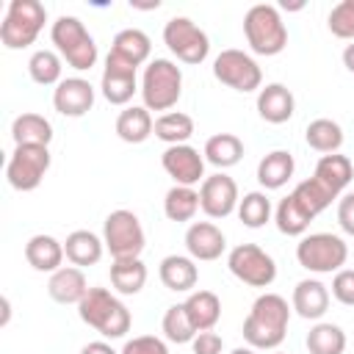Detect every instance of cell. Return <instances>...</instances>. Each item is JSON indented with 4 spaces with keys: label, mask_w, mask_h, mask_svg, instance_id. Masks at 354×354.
Segmentation results:
<instances>
[{
    "label": "cell",
    "mask_w": 354,
    "mask_h": 354,
    "mask_svg": "<svg viewBox=\"0 0 354 354\" xmlns=\"http://www.w3.org/2000/svg\"><path fill=\"white\" fill-rule=\"evenodd\" d=\"M296 171V160L288 149H274L257 163V183L266 191H279Z\"/></svg>",
    "instance_id": "obj_25"
},
{
    "label": "cell",
    "mask_w": 354,
    "mask_h": 354,
    "mask_svg": "<svg viewBox=\"0 0 354 354\" xmlns=\"http://www.w3.org/2000/svg\"><path fill=\"white\" fill-rule=\"evenodd\" d=\"M230 354H257V348H252V346H238V348H232Z\"/></svg>",
    "instance_id": "obj_48"
},
{
    "label": "cell",
    "mask_w": 354,
    "mask_h": 354,
    "mask_svg": "<svg viewBox=\"0 0 354 354\" xmlns=\"http://www.w3.org/2000/svg\"><path fill=\"white\" fill-rule=\"evenodd\" d=\"M213 77L232 88V91H241V94H249V91H260L263 88V69L260 64L243 53V50H221L216 58H213Z\"/></svg>",
    "instance_id": "obj_9"
},
{
    "label": "cell",
    "mask_w": 354,
    "mask_h": 354,
    "mask_svg": "<svg viewBox=\"0 0 354 354\" xmlns=\"http://www.w3.org/2000/svg\"><path fill=\"white\" fill-rule=\"evenodd\" d=\"M11 138L17 147L22 144H33V147H50L53 141V124L50 119H44L41 113H19L14 122H11Z\"/></svg>",
    "instance_id": "obj_28"
},
{
    "label": "cell",
    "mask_w": 354,
    "mask_h": 354,
    "mask_svg": "<svg viewBox=\"0 0 354 354\" xmlns=\"http://www.w3.org/2000/svg\"><path fill=\"white\" fill-rule=\"evenodd\" d=\"M160 329H163V337H166L169 343H177V346L191 343V340L199 335L196 326H194V321H191L188 313H185V304H171V307L163 313Z\"/></svg>",
    "instance_id": "obj_39"
},
{
    "label": "cell",
    "mask_w": 354,
    "mask_h": 354,
    "mask_svg": "<svg viewBox=\"0 0 354 354\" xmlns=\"http://www.w3.org/2000/svg\"><path fill=\"white\" fill-rule=\"evenodd\" d=\"M274 221H277V230L288 238H301L307 235L310 224H313V216L293 199V194H288L285 199H279L277 210H274Z\"/></svg>",
    "instance_id": "obj_33"
},
{
    "label": "cell",
    "mask_w": 354,
    "mask_h": 354,
    "mask_svg": "<svg viewBox=\"0 0 354 354\" xmlns=\"http://www.w3.org/2000/svg\"><path fill=\"white\" fill-rule=\"evenodd\" d=\"M28 72H30V80L39 83V86H58L64 77V58L55 53V50H36L30 58H28Z\"/></svg>",
    "instance_id": "obj_36"
},
{
    "label": "cell",
    "mask_w": 354,
    "mask_h": 354,
    "mask_svg": "<svg viewBox=\"0 0 354 354\" xmlns=\"http://www.w3.org/2000/svg\"><path fill=\"white\" fill-rule=\"evenodd\" d=\"M47 22V8L39 0H11L0 22V41L6 50L30 47Z\"/></svg>",
    "instance_id": "obj_6"
},
{
    "label": "cell",
    "mask_w": 354,
    "mask_h": 354,
    "mask_svg": "<svg viewBox=\"0 0 354 354\" xmlns=\"http://www.w3.org/2000/svg\"><path fill=\"white\" fill-rule=\"evenodd\" d=\"M163 44L169 47L171 55H177V61L183 64H202L210 55V39L207 33L188 17H171L163 25Z\"/></svg>",
    "instance_id": "obj_10"
},
{
    "label": "cell",
    "mask_w": 354,
    "mask_h": 354,
    "mask_svg": "<svg viewBox=\"0 0 354 354\" xmlns=\"http://www.w3.org/2000/svg\"><path fill=\"white\" fill-rule=\"evenodd\" d=\"M50 147H33L22 144L14 147L8 163H6V180L14 191H36L50 169Z\"/></svg>",
    "instance_id": "obj_12"
},
{
    "label": "cell",
    "mask_w": 354,
    "mask_h": 354,
    "mask_svg": "<svg viewBox=\"0 0 354 354\" xmlns=\"http://www.w3.org/2000/svg\"><path fill=\"white\" fill-rule=\"evenodd\" d=\"M183 304H185V313L194 321L196 332L213 329L221 318V299L213 290H191Z\"/></svg>",
    "instance_id": "obj_29"
},
{
    "label": "cell",
    "mask_w": 354,
    "mask_h": 354,
    "mask_svg": "<svg viewBox=\"0 0 354 354\" xmlns=\"http://www.w3.org/2000/svg\"><path fill=\"white\" fill-rule=\"evenodd\" d=\"M53 108L69 119L86 116L94 108V86L86 77H64L53 88Z\"/></svg>",
    "instance_id": "obj_16"
},
{
    "label": "cell",
    "mask_w": 354,
    "mask_h": 354,
    "mask_svg": "<svg viewBox=\"0 0 354 354\" xmlns=\"http://www.w3.org/2000/svg\"><path fill=\"white\" fill-rule=\"evenodd\" d=\"M326 25H329L332 36H337V39H354V0H340L329 11Z\"/></svg>",
    "instance_id": "obj_41"
},
{
    "label": "cell",
    "mask_w": 354,
    "mask_h": 354,
    "mask_svg": "<svg viewBox=\"0 0 354 354\" xmlns=\"http://www.w3.org/2000/svg\"><path fill=\"white\" fill-rule=\"evenodd\" d=\"M205 160L216 169H230L243 158V141L235 133H216L205 141Z\"/></svg>",
    "instance_id": "obj_31"
},
{
    "label": "cell",
    "mask_w": 354,
    "mask_h": 354,
    "mask_svg": "<svg viewBox=\"0 0 354 354\" xmlns=\"http://www.w3.org/2000/svg\"><path fill=\"white\" fill-rule=\"evenodd\" d=\"M77 315L83 324H88L108 340L124 337L133 326V315L127 304L119 296H113L108 288H88V293L77 304Z\"/></svg>",
    "instance_id": "obj_2"
},
{
    "label": "cell",
    "mask_w": 354,
    "mask_h": 354,
    "mask_svg": "<svg viewBox=\"0 0 354 354\" xmlns=\"http://www.w3.org/2000/svg\"><path fill=\"white\" fill-rule=\"evenodd\" d=\"M47 293L58 304H80L83 296L88 293V282H86L83 268H77V266H61L55 274H50Z\"/></svg>",
    "instance_id": "obj_22"
},
{
    "label": "cell",
    "mask_w": 354,
    "mask_h": 354,
    "mask_svg": "<svg viewBox=\"0 0 354 354\" xmlns=\"http://www.w3.org/2000/svg\"><path fill=\"white\" fill-rule=\"evenodd\" d=\"M191 348H194V354H221L224 351V340H221V335L207 329V332H199L191 340Z\"/></svg>",
    "instance_id": "obj_44"
},
{
    "label": "cell",
    "mask_w": 354,
    "mask_h": 354,
    "mask_svg": "<svg viewBox=\"0 0 354 354\" xmlns=\"http://www.w3.org/2000/svg\"><path fill=\"white\" fill-rule=\"evenodd\" d=\"M119 354H169V346L163 337H155V335H138V337H130Z\"/></svg>",
    "instance_id": "obj_42"
},
{
    "label": "cell",
    "mask_w": 354,
    "mask_h": 354,
    "mask_svg": "<svg viewBox=\"0 0 354 354\" xmlns=\"http://www.w3.org/2000/svg\"><path fill=\"white\" fill-rule=\"evenodd\" d=\"M296 260L310 274H335L348 260V243L335 232H310L296 243Z\"/></svg>",
    "instance_id": "obj_7"
},
{
    "label": "cell",
    "mask_w": 354,
    "mask_h": 354,
    "mask_svg": "<svg viewBox=\"0 0 354 354\" xmlns=\"http://www.w3.org/2000/svg\"><path fill=\"white\" fill-rule=\"evenodd\" d=\"M50 39L55 44V53L77 72H86L97 64V41L94 36L86 30V25L77 17H58L50 28Z\"/></svg>",
    "instance_id": "obj_5"
},
{
    "label": "cell",
    "mask_w": 354,
    "mask_h": 354,
    "mask_svg": "<svg viewBox=\"0 0 354 354\" xmlns=\"http://www.w3.org/2000/svg\"><path fill=\"white\" fill-rule=\"evenodd\" d=\"M183 97V72L169 58H152L141 75V100L147 111L169 113Z\"/></svg>",
    "instance_id": "obj_4"
},
{
    "label": "cell",
    "mask_w": 354,
    "mask_h": 354,
    "mask_svg": "<svg viewBox=\"0 0 354 354\" xmlns=\"http://www.w3.org/2000/svg\"><path fill=\"white\" fill-rule=\"evenodd\" d=\"M227 249V238L224 232L213 224V221H194L185 230V252L188 257H194L196 263H210L218 260Z\"/></svg>",
    "instance_id": "obj_17"
},
{
    "label": "cell",
    "mask_w": 354,
    "mask_h": 354,
    "mask_svg": "<svg viewBox=\"0 0 354 354\" xmlns=\"http://www.w3.org/2000/svg\"><path fill=\"white\" fill-rule=\"evenodd\" d=\"M111 285L122 296H136L147 285V266L141 257H124L111 263Z\"/></svg>",
    "instance_id": "obj_30"
},
{
    "label": "cell",
    "mask_w": 354,
    "mask_h": 354,
    "mask_svg": "<svg viewBox=\"0 0 354 354\" xmlns=\"http://www.w3.org/2000/svg\"><path fill=\"white\" fill-rule=\"evenodd\" d=\"M313 177H315L318 183H324L332 194H337V196H340V194L348 188L351 177H354V160H351V158H346V155H340V152L321 155V160L315 163Z\"/></svg>",
    "instance_id": "obj_24"
},
{
    "label": "cell",
    "mask_w": 354,
    "mask_h": 354,
    "mask_svg": "<svg viewBox=\"0 0 354 354\" xmlns=\"http://www.w3.org/2000/svg\"><path fill=\"white\" fill-rule=\"evenodd\" d=\"M304 141L310 149L321 152V155H332V152H340L343 147V127L335 122V119H313L304 130Z\"/></svg>",
    "instance_id": "obj_32"
},
{
    "label": "cell",
    "mask_w": 354,
    "mask_h": 354,
    "mask_svg": "<svg viewBox=\"0 0 354 354\" xmlns=\"http://www.w3.org/2000/svg\"><path fill=\"white\" fill-rule=\"evenodd\" d=\"M274 354H282V351H274Z\"/></svg>",
    "instance_id": "obj_49"
},
{
    "label": "cell",
    "mask_w": 354,
    "mask_h": 354,
    "mask_svg": "<svg viewBox=\"0 0 354 354\" xmlns=\"http://www.w3.org/2000/svg\"><path fill=\"white\" fill-rule=\"evenodd\" d=\"M64 252H66V260L77 268H86V266H97L102 260V252H105V241L91 232V230H75L66 235L64 241Z\"/></svg>",
    "instance_id": "obj_23"
},
{
    "label": "cell",
    "mask_w": 354,
    "mask_h": 354,
    "mask_svg": "<svg viewBox=\"0 0 354 354\" xmlns=\"http://www.w3.org/2000/svg\"><path fill=\"white\" fill-rule=\"evenodd\" d=\"M80 354H119V351H113V346L105 340H91L80 348Z\"/></svg>",
    "instance_id": "obj_46"
},
{
    "label": "cell",
    "mask_w": 354,
    "mask_h": 354,
    "mask_svg": "<svg viewBox=\"0 0 354 354\" xmlns=\"http://www.w3.org/2000/svg\"><path fill=\"white\" fill-rule=\"evenodd\" d=\"M296 111V97L285 83H268L257 91V113L268 124H285Z\"/></svg>",
    "instance_id": "obj_19"
},
{
    "label": "cell",
    "mask_w": 354,
    "mask_h": 354,
    "mask_svg": "<svg viewBox=\"0 0 354 354\" xmlns=\"http://www.w3.org/2000/svg\"><path fill=\"white\" fill-rule=\"evenodd\" d=\"M149 53H152V41L149 36L141 30V28H124L113 36V44H111V55L133 64V66H141L149 61Z\"/></svg>",
    "instance_id": "obj_27"
},
{
    "label": "cell",
    "mask_w": 354,
    "mask_h": 354,
    "mask_svg": "<svg viewBox=\"0 0 354 354\" xmlns=\"http://www.w3.org/2000/svg\"><path fill=\"white\" fill-rule=\"evenodd\" d=\"M332 296L346 304V307H354V268H340L335 271L332 277Z\"/></svg>",
    "instance_id": "obj_43"
},
{
    "label": "cell",
    "mask_w": 354,
    "mask_h": 354,
    "mask_svg": "<svg viewBox=\"0 0 354 354\" xmlns=\"http://www.w3.org/2000/svg\"><path fill=\"white\" fill-rule=\"evenodd\" d=\"M102 241H105V249L111 252L113 260L141 257V252L147 246V235H144L138 216L133 210H124V207L108 213V218L102 224Z\"/></svg>",
    "instance_id": "obj_8"
},
{
    "label": "cell",
    "mask_w": 354,
    "mask_h": 354,
    "mask_svg": "<svg viewBox=\"0 0 354 354\" xmlns=\"http://www.w3.org/2000/svg\"><path fill=\"white\" fill-rule=\"evenodd\" d=\"M199 191L196 188H188V185H171L163 196V213L169 221H191L196 213H199Z\"/></svg>",
    "instance_id": "obj_34"
},
{
    "label": "cell",
    "mask_w": 354,
    "mask_h": 354,
    "mask_svg": "<svg viewBox=\"0 0 354 354\" xmlns=\"http://www.w3.org/2000/svg\"><path fill=\"white\" fill-rule=\"evenodd\" d=\"M329 299H332L329 296V288L321 279L307 277V279L296 282L293 296H290V307L304 321H321L326 315V310H329Z\"/></svg>",
    "instance_id": "obj_18"
},
{
    "label": "cell",
    "mask_w": 354,
    "mask_h": 354,
    "mask_svg": "<svg viewBox=\"0 0 354 354\" xmlns=\"http://www.w3.org/2000/svg\"><path fill=\"white\" fill-rule=\"evenodd\" d=\"M64 243L47 232H36L28 238L25 243V260L33 271H44V274H55L64 266Z\"/></svg>",
    "instance_id": "obj_20"
},
{
    "label": "cell",
    "mask_w": 354,
    "mask_h": 354,
    "mask_svg": "<svg viewBox=\"0 0 354 354\" xmlns=\"http://www.w3.org/2000/svg\"><path fill=\"white\" fill-rule=\"evenodd\" d=\"M235 213H238V218L243 221V227H249V230H260V227L271 218L274 207H271V199H268L263 191H249V194L241 196Z\"/></svg>",
    "instance_id": "obj_40"
},
{
    "label": "cell",
    "mask_w": 354,
    "mask_h": 354,
    "mask_svg": "<svg viewBox=\"0 0 354 354\" xmlns=\"http://www.w3.org/2000/svg\"><path fill=\"white\" fill-rule=\"evenodd\" d=\"M152 133H155V122L144 105H127L116 116V136L124 144H144Z\"/></svg>",
    "instance_id": "obj_26"
},
{
    "label": "cell",
    "mask_w": 354,
    "mask_h": 354,
    "mask_svg": "<svg viewBox=\"0 0 354 354\" xmlns=\"http://www.w3.org/2000/svg\"><path fill=\"white\" fill-rule=\"evenodd\" d=\"M227 268L235 279H241L249 288H268L277 279V263L274 257L260 249L257 243H238L227 254Z\"/></svg>",
    "instance_id": "obj_11"
},
{
    "label": "cell",
    "mask_w": 354,
    "mask_h": 354,
    "mask_svg": "<svg viewBox=\"0 0 354 354\" xmlns=\"http://www.w3.org/2000/svg\"><path fill=\"white\" fill-rule=\"evenodd\" d=\"M307 351L310 354H343L346 351V332L337 324L318 321L307 332Z\"/></svg>",
    "instance_id": "obj_35"
},
{
    "label": "cell",
    "mask_w": 354,
    "mask_h": 354,
    "mask_svg": "<svg viewBox=\"0 0 354 354\" xmlns=\"http://www.w3.org/2000/svg\"><path fill=\"white\" fill-rule=\"evenodd\" d=\"M290 194H293V199H296V202H299V205H301L313 218H315L318 213H324L335 199H340L337 194H332V191H329L324 183H318L315 177L301 180Z\"/></svg>",
    "instance_id": "obj_38"
},
{
    "label": "cell",
    "mask_w": 354,
    "mask_h": 354,
    "mask_svg": "<svg viewBox=\"0 0 354 354\" xmlns=\"http://www.w3.org/2000/svg\"><path fill=\"white\" fill-rule=\"evenodd\" d=\"M243 36L254 55H279L288 47V28L271 3H257L243 14Z\"/></svg>",
    "instance_id": "obj_3"
},
{
    "label": "cell",
    "mask_w": 354,
    "mask_h": 354,
    "mask_svg": "<svg viewBox=\"0 0 354 354\" xmlns=\"http://www.w3.org/2000/svg\"><path fill=\"white\" fill-rule=\"evenodd\" d=\"M158 274H160V282L174 293H191L199 282L196 260L188 254H166L160 260Z\"/></svg>",
    "instance_id": "obj_21"
},
{
    "label": "cell",
    "mask_w": 354,
    "mask_h": 354,
    "mask_svg": "<svg viewBox=\"0 0 354 354\" xmlns=\"http://www.w3.org/2000/svg\"><path fill=\"white\" fill-rule=\"evenodd\" d=\"M343 66L354 75V41H351V44H346V50H343Z\"/></svg>",
    "instance_id": "obj_47"
},
{
    "label": "cell",
    "mask_w": 354,
    "mask_h": 354,
    "mask_svg": "<svg viewBox=\"0 0 354 354\" xmlns=\"http://www.w3.org/2000/svg\"><path fill=\"white\" fill-rule=\"evenodd\" d=\"M191 136H194V119L183 111H169V113H160L155 119V138L166 141L169 147L188 144Z\"/></svg>",
    "instance_id": "obj_37"
},
{
    "label": "cell",
    "mask_w": 354,
    "mask_h": 354,
    "mask_svg": "<svg viewBox=\"0 0 354 354\" xmlns=\"http://www.w3.org/2000/svg\"><path fill=\"white\" fill-rule=\"evenodd\" d=\"M160 166L174 180V185L194 188V185H202L205 180V155H199V149L191 144L166 147L160 155Z\"/></svg>",
    "instance_id": "obj_14"
},
{
    "label": "cell",
    "mask_w": 354,
    "mask_h": 354,
    "mask_svg": "<svg viewBox=\"0 0 354 354\" xmlns=\"http://www.w3.org/2000/svg\"><path fill=\"white\" fill-rule=\"evenodd\" d=\"M290 310L288 299L279 293H260L252 301L249 315L243 318V340L252 348H266L274 351L282 346L285 335H288V324H290Z\"/></svg>",
    "instance_id": "obj_1"
},
{
    "label": "cell",
    "mask_w": 354,
    "mask_h": 354,
    "mask_svg": "<svg viewBox=\"0 0 354 354\" xmlns=\"http://www.w3.org/2000/svg\"><path fill=\"white\" fill-rule=\"evenodd\" d=\"M136 69L133 64L116 58V55H105V69H102V80H100V91L102 97L111 102V105H127L133 100L138 88V77H136Z\"/></svg>",
    "instance_id": "obj_15"
},
{
    "label": "cell",
    "mask_w": 354,
    "mask_h": 354,
    "mask_svg": "<svg viewBox=\"0 0 354 354\" xmlns=\"http://www.w3.org/2000/svg\"><path fill=\"white\" fill-rule=\"evenodd\" d=\"M238 202H241V194H238V183L218 171V174H210L202 180L199 185V207L207 218H227L238 210Z\"/></svg>",
    "instance_id": "obj_13"
},
{
    "label": "cell",
    "mask_w": 354,
    "mask_h": 354,
    "mask_svg": "<svg viewBox=\"0 0 354 354\" xmlns=\"http://www.w3.org/2000/svg\"><path fill=\"white\" fill-rule=\"evenodd\" d=\"M337 224L346 235L354 238V191L343 194L340 202H337Z\"/></svg>",
    "instance_id": "obj_45"
}]
</instances>
